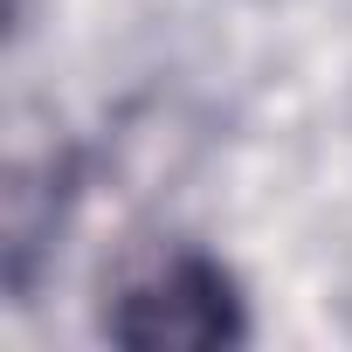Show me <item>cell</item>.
Instances as JSON below:
<instances>
[{
	"mask_svg": "<svg viewBox=\"0 0 352 352\" xmlns=\"http://www.w3.org/2000/svg\"><path fill=\"white\" fill-rule=\"evenodd\" d=\"M104 331L138 352H214L249 331L235 276L201 249H166L159 263L131 270L104 311Z\"/></svg>",
	"mask_w": 352,
	"mask_h": 352,
	"instance_id": "cell-1",
	"label": "cell"
},
{
	"mask_svg": "<svg viewBox=\"0 0 352 352\" xmlns=\"http://www.w3.org/2000/svg\"><path fill=\"white\" fill-rule=\"evenodd\" d=\"M63 187H69V166L56 152H21L14 173H8V276L28 283L35 270V249L56 242V221H63Z\"/></svg>",
	"mask_w": 352,
	"mask_h": 352,
	"instance_id": "cell-2",
	"label": "cell"
}]
</instances>
